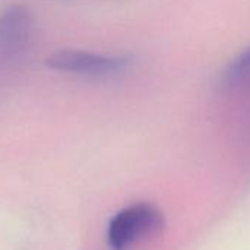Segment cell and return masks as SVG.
I'll list each match as a JSON object with an SVG mask.
<instances>
[{"label":"cell","instance_id":"6da1fadb","mask_svg":"<svg viewBox=\"0 0 250 250\" xmlns=\"http://www.w3.org/2000/svg\"><path fill=\"white\" fill-rule=\"evenodd\" d=\"M34 34L36 21L27 6L14 5L0 15V78L22 68L31 52Z\"/></svg>","mask_w":250,"mask_h":250},{"label":"cell","instance_id":"7a4b0ae2","mask_svg":"<svg viewBox=\"0 0 250 250\" xmlns=\"http://www.w3.org/2000/svg\"><path fill=\"white\" fill-rule=\"evenodd\" d=\"M162 212L152 203L140 202L115 213L107 225V241L113 250H125L130 246L156 235L164 228Z\"/></svg>","mask_w":250,"mask_h":250},{"label":"cell","instance_id":"3957f363","mask_svg":"<svg viewBox=\"0 0 250 250\" xmlns=\"http://www.w3.org/2000/svg\"><path fill=\"white\" fill-rule=\"evenodd\" d=\"M47 66L68 74L83 77H113L130 66V58L119 55H103L78 49H63L50 55Z\"/></svg>","mask_w":250,"mask_h":250},{"label":"cell","instance_id":"277c9868","mask_svg":"<svg viewBox=\"0 0 250 250\" xmlns=\"http://www.w3.org/2000/svg\"><path fill=\"white\" fill-rule=\"evenodd\" d=\"M221 83L225 88H238L250 83V46L227 65L221 75Z\"/></svg>","mask_w":250,"mask_h":250}]
</instances>
